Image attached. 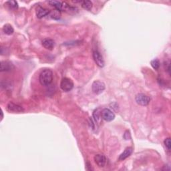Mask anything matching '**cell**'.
<instances>
[{
	"label": "cell",
	"mask_w": 171,
	"mask_h": 171,
	"mask_svg": "<svg viewBox=\"0 0 171 171\" xmlns=\"http://www.w3.org/2000/svg\"><path fill=\"white\" fill-rule=\"evenodd\" d=\"M53 72L51 70L45 69L40 73L39 76V81L41 85L44 86H48L52 82Z\"/></svg>",
	"instance_id": "1"
},
{
	"label": "cell",
	"mask_w": 171,
	"mask_h": 171,
	"mask_svg": "<svg viewBox=\"0 0 171 171\" xmlns=\"http://www.w3.org/2000/svg\"><path fill=\"white\" fill-rule=\"evenodd\" d=\"M60 88L64 92H70L74 88L72 80L68 78H63L60 82Z\"/></svg>",
	"instance_id": "2"
},
{
	"label": "cell",
	"mask_w": 171,
	"mask_h": 171,
	"mask_svg": "<svg viewBox=\"0 0 171 171\" xmlns=\"http://www.w3.org/2000/svg\"><path fill=\"white\" fill-rule=\"evenodd\" d=\"M101 116L103 120L106 122H111L115 118V115L109 108H104L101 110Z\"/></svg>",
	"instance_id": "3"
},
{
	"label": "cell",
	"mask_w": 171,
	"mask_h": 171,
	"mask_svg": "<svg viewBox=\"0 0 171 171\" xmlns=\"http://www.w3.org/2000/svg\"><path fill=\"white\" fill-rule=\"evenodd\" d=\"M92 90L96 94H101L105 90V84L100 81H94L92 85Z\"/></svg>",
	"instance_id": "4"
},
{
	"label": "cell",
	"mask_w": 171,
	"mask_h": 171,
	"mask_svg": "<svg viewBox=\"0 0 171 171\" xmlns=\"http://www.w3.org/2000/svg\"><path fill=\"white\" fill-rule=\"evenodd\" d=\"M92 56H93V58L94 60L95 63L96 64V65L100 67H103L104 66L105 62L100 52L98 50H94Z\"/></svg>",
	"instance_id": "5"
},
{
	"label": "cell",
	"mask_w": 171,
	"mask_h": 171,
	"mask_svg": "<svg viewBox=\"0 0 171 171\" xmlns=\"http://www.w3.org/2000/svg\"><path fill=\"white\" fill-rule=\"evenodd\" d=\"M136 102L140 106H147L150 102V98L148 96L145 95L144 94H138L136 96Z\"/></svg>",
	"instance_id": "6"
},
{
	"label": "cell",
	"mask_w": 171,
	"mask_h": 171,
	"mask_svg": "<svg viewBox=\"0 0 171 171\" xmlns=\"http://www.w3.org/2000/svg\"><path fill=\"white\" fill-rule=\"evenodd\" d=\"M94 161L96 165L99 167H104L106 163V158L104 155L101 154H98L94 156Z\"/></svg>",
	"instance_id": "7"
},
{
	"label": "cell",
	"mask_w": 171,
	"mask_h": 171,
	"mask_svg": "<svg viewBox=\"0 0 171 171\" xmlns=\"http://www.w3.org/2000/svg\"><path fill=\"white\" fill-rule=\"evenodd\" d=\"M15 68L13 64L9 61L1 62V72H10Z\"/></svg>",
	"instance_id": "8"
},
{
	"label": "cell",
	"mask_w": 171,
	"mask_h": 171,
	"mask_svg": "<svg viewBox=\"0 0 171 171\" xmlns=\"http://www.w3.org/2000/svg\"><path fill=\"white\" fill-rule=\"evenodd\" d=\"M7 109H8V111L12 112H22L24 111L23 107H21L18 104H14L13 102L9 103L8 106H7Z\"/></svg>",
	"instance_id": "9"
},
{
	"label": "cell",
	"mask_w": 171,
	"mask_h": 171,
	"mask_svg": "<svg viewBox=\"0 0 171 171\" xmlns=\"http://www.w3.org/2000/svg\"><path fill=\"white\" fill-rule=\"evenodd\" d=\"M42 44L43 47L45 48L46 49H49V50H52V49L54 47V42L52 39L45 38L42 40Z\"/></svg>",
	"instance_id": "10"
},
{
	"label": "cell",
	"mask_w": 171,
	"mask_h": 171,
	"mask_svg": "<svg viewBox=\"0 0 171 171\" xmlns=\"http://www.w3.org/2000/svg\"><path fill=\"white\" fill-rule=\"evenodd\" d=\"M49 10L42 8L41 6L38 7V8L36 9V16L38 18L41 19L42 17H44L45 16L49 15Z\"/></svg>",
	"instance_id": "11"
},
{
	"label": "cell",
	"mask_w": 171,
	"mask_h": 171,
	"mask_svg": "<svg viewBox=\"0 0 171 171\" xmlns=\"http://www.w3.org/2000/svg\"><path fill=\"white\" fill-rule=\"evenodd\" d=\"M133 151V150L131 147L126 148L125 150H124V151L122 153V154L120 155L118 160L121 161V160H124L126 159L128 157H129V156L132 155Z\"/></svg>",
	"instance_id": "12"
},
{
	"label": "cell",
	"mask_w": 171,
	"mask_h": 171,
	"mask_svg": "<svg viewBox=\"0 0 171 171\" xmlns=\"http://www.w3.org/2000/svg\"><path fill=\"white\" fill-rule=\"evenodd\" d=\"M49 4L53 6L56 8V9H58L59 11H62L63 8V2L59 1H49L48 2Z\"/></svg>",
	"instance_id": "13"
},
{
	"label": "cell",
	"mask_w": 171,
	"mask_h": 171,
	"mask_svg": "<svg viewBox=\"0 0 171 171\" xmlns=\"http://www.w3.org/2000/svg\"><path fill=\"white\" fill-rule=\"evenodd\" d=\"M49 16H50L51 18L53 20H59L60 18V16H61V13H60V11L58 9H54L49 12Z\"/></svg>",
	"instance_id": "14"
},
{
	"label": "cell",
	"mask_w": 171,
	"mask_h": 171,
	"mask_svg": "<svg viewBox=\"0 0 171 171\" xmlns=\"http://www.w3.org/2000/svg\"><path fill=\"white\" fill-rule=\"evenodd\" d=\"M3 31L7 35H12L14 32V30L13 27L10 24H7L3 27Z\"/></svg>",
	"instance_id": "15"
},
{
	"label": "cell",
	"mask_w": 171,
	"mask_h": 171,
	"mask_svg": "<svg viewBox=\"0 0 171 171\" xmlns=\"http://www.w3.org/2000/svg\"><path fill=\"white\" fill-rule=\"evenodd\" d=\"M81 5L84 9L88 10V11H90L92 9V5H93V4H92V2L90 1H88V0L82 2Z\"/></svg>",
	"instance_id": "16"
},
{
	"label": "cell",
	"mask_w": 171,
	"mask_h": 171,
	"mask_svg": "<svg viewBox=\"0 0 171 171\" xmlns=\"http://www.w3.org/2000/svg\"><path fill=\"white\" fill-rule=\"evenodd\" d=\"M93 116L94 118V120L96 122H100L102 118L101 116V111L100 109H96L93 113Z\"/></svg>",
	"instance_id": "17"
},
{
	"label": "cell",
	"mask_w": 171,
	"mask_h": 171,
	"mask_svg": "<svg viewBox=\"0 0 171 171\" xmlns=\"http://www.w3.org/2000/svg\"><path fill=\"white\" fill-rule=\"evenodd\" d=\"M6 5L9 6V8L10 9H16L18 8V4H17V2L16 1H8L6 2Z\"/></svg>",
	"instance_id": "18"
},
{
	"label": "cell",
	"mask_w": 171,
	"mask_h": 171,
	"mask_svg": "<svg viewBox=\"0 0 171 171\" xmlns=\"http://www.w3.org/2000/svg\"><path fill=\"white\" fill-rule=\"evenodd\" d=\"M151 66L153 67V68L155 70H158L160 67V62L158 61V60L157 59H155L151 61Z\"/></svg>",
	"instance_id": "19"
},
{
	"label": "cell",
	"mask_w": 171,
	"mask_h": 171,
	"mask_svg": "<svg viewBox=\"0 0 171 171\" xmlns=\"http://www.w3.org/2000/svg\"><path fill=\"white\" fill-rule=\"evenodd\" d=\"M164 143H165V147H166V148L170 151L171 148V142H170V138H166L165 141H164Z\"/></svg>",
	"instance_id": "20"
},
{
	"label": "cell",
	"mask_w": 171,
	"mask_h": 171,
	"mask_svg": "<svg viewBox=\"0 0 171 171\" xmlns=\"http://www.w3.org/2000/svg\"><path fill=\"white\" fill-rule=\"evenodd\" d=\"M3 111L2 110V118H1V120H2V119H3Z\"/></svg>",
	"instance_id": "21"
}]
</instances>
